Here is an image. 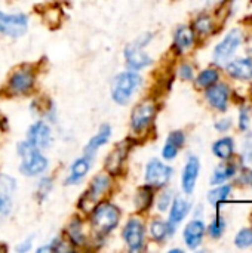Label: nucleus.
<instances>
[{
	"label": "nucleus",
	"mask_w": 252,
	"mask_h": 253,
	"mask_svg": "<svg viewBox=\"0 0 252 253\" xmlns=\"http://www.w3.org/2000/svg\"><path fill=\"white\" fill-rule=\"evenodd\" d=\"M19 157H21V165H19V172L25 176H39L46 172L49 162L48 159L42 154V150L33 147L27 139L21 141L16 148Z\"/></svg>",
	"instance_id": "1"
},
{
	"label": "nucleus",
	"mask_w": 252,
	"mask_h": 253,
	"mask_svg": "<svg viewBox=\"0 0 252 253\" xmlns=\"http://www.w3.org/2000/svg\"><path fill=\"white\" fill-rule=\"evenodd\" d=\"M120 209L117 206H114L113 203L104 202L97 205L92 209V215H91V224L94 231L98 236H108L113 230L117 228L119 222H120Z\"/></svg>",
	"instance_id": "2"
},
{
	"label": "nucleus",
	"mask_w": 252,
	"mask_h": 253,
	"mask_svg": "<svg viewBox=\"0 0 252 253\" xmlns=\"http://www.w3.org/2000/svg\"><path fill=\"white\" fill-rule=\"evenodd\" d=\"M141 83H143L141 76L134 70L116 74L111 82L113 101L119 105H126L132 99V96L135 95V92L138 90Z\"/></svg>",
	"instance_id": "3"
},
{
	"label": "nucleus",
	"mask_w": 252,
	"mask_h": 253,
	"mask_svg": "<svg viewBox=\"0 0 252 253\" xmlns=\"http://www.w3.org/2000/svg\"><path fill=\"white\" fill-rule=\"evenodd\" d=\"M111 185V178L105 173H101L98 176H95L88 188V191L85 193V196L80 199V209H83L85 212L92 211L97 206V202L104 196V193L110 188Z\"/></svg>",
	"instance_id": "4"
},
{
	"label": "nucleus",
	"mask_w": 252,
	"mask_h": 253,
	"mask_svg": "<svg viewBox=\"0 0 252 253\" xmlns=\"http://www.w3.org/2000/svg\"><path fill=\"white\" fill-rule=\"evenodd\" d=\"M172 173H174V170L171 166L165 165L159 159H151L146 166L144 179H146L147 185H150L153 188H162V187L168 185V182L172 178Z\"/></svg>",
	"instance_id": "5"
},
{
	"label": "nucleus",
	"mask_w": 252,
	"mask_h": 253,
	"mask_svg": "<svg viewBox=\"0 0 252 253\" xmlns=\"http://www.w3.org/2000/svg\"><path fill=\"white\" fill-rule=\"evenodd\" d=\"M241 43H242V31L239 28L230 30L226 34V37L215 46V49H214V61L218 65L226 64L233 56V53L241 46Z\"/></svg>",
	"instance_id": "6"
},
{
	"label": "nucleus",
	"mask_w": 252,
	"mask_h": 253,
	"mask_svg": "<svg viewBox=\"0 0 252 253\" xmlns=\"http://www.w3.org/2000/svg\"><path fill=\"white\" fill-rule=\"evenodd\" d=\"M28 28L25 13H7L0 10V34L7 37H21Z\"/></svg>",
	"instance_id": "7"
},
{
	"label": "nucleus",
	"mask_w": 252,
	"mask_h": 253,
	"mask_svg": "<svg viewBox=\"0 0 252 253\" xmlns=\"http://www.w3.org/2000/svg\"><path fill=\"white\" fill-rule=\"evenodd\" d=\"M34 86V71L31 67L24 65L12 73L7 80V90L12 95H25Z\"/></svg>",
	"instance_id": "8"
},
{
	"label": "nucleus",
	"mask_w": 252,
	"mask_h": 253,
	"mask_svg": "<svg viewBox=\"0 0 252 253\" xmlns=\"http://www.w3.org/2000/svg\"><path fill=\"white\" fill-rule=\"evenodd\" d=\"M122 237L131 252H140L144 248L146 240V228L143 221L138 218H131L123 227Z\"/></svg>",
	"instance_id": "9"
},
{
	"label": "nucleus",
	"mask_w": 252,
	"mask_h": 253,
	"mask_svg": "<svg viewBox=\"0 0 252 253\" xmlns=\"http://www.w3.org/2000/svg\"><path fill=\"white\" fill-rule=\"evenodd\" d=\"M156 104L151 101L140 102L131 113V127L134 132L140 133L146 130L156 117Z\"/></svg>",
	"instance_id": "10"
},
{
	"label": "nucleus",
	"mask_w": 252,
	"mask_h": 253,
	"mask_svg": "<svg viewBox=\"0 0 252 253\" xmlns=\"http://www.w3.org/2000/svg\"><path fill=\"white\" fill-rule=\"evenodd\" d=\"M15 191L16 181L7 175H0V222L7 218L13 209Z\"/></svg>",
	"instance_id": "11"
},
{
	"label": "nucleus",
	"mask_w": 252,
	"mask_h": 253,
	"mask_svg": "<svg viewBox=\"0 0 252 253\" xmlns=\"http://www.w3.org/2000/svg\"><path fill=\"white\" fill-rule=\"evenodd\" d=\"M27 141L39 148V150H46L50 147L52 144V130H50V126L43 122V120H39L36 123H33L28 130H27Z\"/></svg>",
	"instance_id": "12"
},
{
	"label": "nucleus",
	"mask_w": 252,
	"mask_h": 253,
	"mask_svg": "<svg viewBox=\"0 0 252 253\" xmlns=\"http://www.w3.org/2000/svg\"><path fill=\"white\" fill-rule=\"evenodd\" d=\"M144 49L146 47L140 46L135 40L125 47V61H126L129 70L140 71L143 68H147L153 62V59L147 55V52Z\"/></svg>",
	"instance_id": "13"
},
{
	"label": "nucleus",
	"mask_w": 252,
	"mask_h": 253,
	"mask_svg": "<svg viewBox=\"0 0 252 253\" xmlns=\"http://www.w3.org/2000/svg\"><path fill=\"white\" fill-rule=\"evenodd\" d=\"M199 170H201L199 159L195 157V156H190L186 166H184L183 175H181V187H183V191L186 194H192L195 191L196 181H198V176H199Z\"/></svg>",
	"instance_id": "14"
},
{
	"label": "nucleus",
	"mask_w": 252,
	"mask_h": 253,
	"mask_svg": "<svg viewBox=\"0 0 252 253\" xmlns=\"http://www.w3.org/2000/svg\"><path fill=\"white\" fill-rule=\"evenodd\" d=\"M208 102L218 111H226L229 104V87L224 83H214L212 86L206 87L205 93Z\"/></svg>",
	"instance_id": "15"
},
{
	"label": "nucleus",
	"mask_w": 252,
	"mask_h": 253,
	"mask_svg": "<svg viewBox=\"0 0 252 253\" xmlns=\"http://www.w3.org/2000/svg\"><path fill=\"white\" fill-rule=\"evenodd\" d=\"M91 163H92V159H89L86 156H82V157L76 159L70 166L68 175L65 178V185H77V184H80L85 179V176L88 175V172L91 169Z\"/></svg>",
	"instance_id": "16"
},
{
	"label": "nucleus",
	"mask_w": 252,
	"mask_h": 253,
	"mask_svg": "<svg viewBox=\"0 0 252 253\" xmlns=\"http://www.w3.org/2000/svg\"><path fill=\"white\" fill-rule=\"evenodd\" d=\"M205 224L201 219H193L190 221L186 228H184V242L189 249H198L203 240L205 236Z\"/></svg>",
	"instance_id": "17"
},
{
	"label": "nucleus",
	"mask_w": 252,
	"mask_h": 253,
	"mask_svg": "<svg viewBox=\"0 0 252 253\" xmlns=\"http://www.w3.org/2000/svg\"><path fill=\"white\" fill-rule=\"evenodd\" d=\"M111 138V126L110 125H102L100 127V130L89 139V142L85 145V150H83V156L89 157V159H94V156L98 153V150L101 147H104Z\"/></svg>",
	"instance_id": "18"
},
{
	"label": "nucleus",
	"mask_w": 252,
	"mask_h": 253,
	"mask_svg": "<svg viewBox=\"0 0 252 253\" xmlns=\"http://www.w3.org/2000/svg\"><path fill=\"white\" fill-rule=\"evenodd\" d=\"M227 73L238 80H251L252 79V59L239 58L230 62H226Z\"/></svg>",
	"instance_id": "19"
},
{
	"label": "nucleus",
	"mask_w": 252,
	"mask_h": 253,
	"mask_svg": "<svg viewBox=\"0 0 252 253\" xmlns=\"http://www.w3.org/2000/svg\"><path fill=\"white\" fill-rule=\"evenodd\" d=\"M128 151H129V142L128 141H123L122 144H117L116 148L107 156V160H105V169L107 172L110 173H117L120 172V168L128 156Z\"/></svg>",
	"instance_id": "20"
},
{
	"label": "nucleus",
	"mask_w": 252,
	"mask_h": 253,
	"mask_svg": "<svg viewBox=\"0 0 252 253\" xmlns=\"http://www.w3.org/2000/svg\"><path fill=\"white\" fill-rule=\"evenodd\" d=\"M171 212H169V219H168V222H169V225L171 227H177L178 224H181L183 222V219L189 215V212H190V209H192V205H190V202H187L186 199H183V197H175L174 200H172V203H171Z\"/></svg>",
	"instance_id": "21"
},
{
	"label": "nucleus",
	"mask_w": 252,
	"mask_h": 253,
	"mask_svg": "<svg viewBox=\"0 0 252 253\" xmlns=\"http://www.w3.org/2000/svg\"><path fill=\"white\" fill-rule=\"evenodd\" d=\"M193 43H195V31L187 25L178 27L174 34V49L177 50V53L187 52L193 46Z\"/></svg>",
	"instance_id": "22"
},
{
	"label": "nucleus",
	"mask_w": 252,
	"mask_h": 253,
	"mask_svg": "<svg viewBox=\"0 0 252 253\" xmlns=\"http://www.w3.org/2000/svg\"><path fill=\"white\" fill-rule=\"evenodd\" d=\"M175 233V228L169 225V222H163L160 219H156L150 224V236L154 242H165L168 237H171Z\"/></svg>",
	"instance_id": "23"
},
{
	"label": "nucleus",
	"mask_w": 252,
	"mask_h": 253,
	"mask_svg": "<svg viewBox=\"0 0 252 253\" xmlns=\"http://www.w3.org/2000/svg\"><path fill=\"white\" fill-rule=\"evenodd\" d=\"M212 153L221 159V160H230L233 153H235V141L233 138L230 136H226V138H221L218 139L214 145H212Z\"/></svg>",
	"instance_id": "24"
},
{
	"label": "nucleus",
	"mask_w": 252,
	"mask_h": 253,
	"mask_svg": "<svg viewBox=\"0 0 252 253\" xmlns=\"http://www.w3.org/2000/svg\"><path fill=\"white\" fill-rule=\"evenodd\" d=\"M67 236L70 243L74 246H83L86 243V236L83 233V222L79 218H74L67 227Z\"/></svg>",
	"instance_id": "25"
},
{
	"label": "nucleus",
	"mask_w": 252,
	"mask_h": 253,
	"mask_svg": "<svg viewBox=\"0 0 252 253\" xmlns=\"http://www.w3.org/2000/svg\"><path fill=\"white\" fill-rule=\"evenodd\" d=\"M236 175V166L232 163H224L215 168L212 178H211V184L212 185H220L223 182H226L227 179L233 178Z\"/></svg>",
	"instance_id": "26"
},
{
	"label": "nucleus",
	"mask_w": 252,
	"mask_h": 253,
	"mask_svg": "<svg viewBox=\"0 0 252 253\" xmlns=\"http://www.w3.org/2000/svg\"><path fill=\"white\" fill-rule=\"evenodd\" d=\"M153 200H154L153 187L146 185V187L138 190V193L135 196V206H137L138 211H147L151 206Z\"/></svg>",
	"instance_id": "27"
},
{
	"label": "nucleus",
	"mask_w": 252,
	"mask_h": 253,
	"mask_svg": "<svg viewBox=\"0 0 252 253\" xmlns=\"http://www.w3.org/2000/svg\"><path fill=\"white\" fill-rule=\"evenodd\" d=\"M220 79V74L215 68H206L203 71L199 73V76L196 77V86L206 89L209 86H212L214 83H217Z\"/></svg>",
	"instance_id": "28"
},
{
	"label": "nucleus",
	"mask_w": 252,
	"mask_h": 253,
	"mask_svg": "<svg viewBox=\"0 0 252 253\" xmlns=\"http://www.w3.org/2000/svg\"><path fill=\"white\" fill-rule=\"evenodd\" d=\"M230 193H232V187L230 185H221L220 184L218 188H215V190H212V191L208 193V202L212 206L218 208L220 203H223V202H226L229 199Z\"/></svg>",
	"instance_id": "29"
},
{
	"label": "nucleus",
	"mask_w": 252,
	"mask_h": 253,
	"mask_svg": "<svg viewBox=\"0 0 252 253\" xmlns=\"http://www.w3.org/2000/svg\"><path fill=\"white\" fill-rule=\"evenodd\" d=\"M52 187H53V179H52V178H49V176L42 178V179L37 182V187H36V196H37V199H39L40 202L45 200V199L48 197V194L50 193Z\"/></svg>",
	"instance_id": "30"
},
{
	"label": "nucleus",
	"mask_w": 252,
	"mask_h": 253,
	"mask_svg": "<svg viewBox=\"0 0 252 253\" xmlns=\"http://www.w3.org/2000/svg\"><path fill=\"white\" fill-rule=\"evenodd\" d=\"M235 245L239 249H248L252 246V230L251 228H244L241 230L236 237H235Z\"/></svg>",
	"instance_id": "31"
},
{
	"label": "nucleus",
	"mask_w": 252,
	"mask_h": 253,
	"mask_svg": "<svg viewBox=\"0 0 252 253\" xmlns=\"http://www.w3.org/2000/svg\"><path fill=\"white\" fill-rule=\"evenodd\" d=\"M226 230V221L223 216H215V219L209 224V228H208V233L212 239H220L223 236Z\"/></svg>",
	"instance_id": "32"
},
{
	"label": "nucleus",
	"mask_w": 252,
	"mask_h": 253,
	"mask_svg": "<svg viewBox=\"0 0 252 253\" xmlns=\"http://www.w3.org/2000/svg\"><path fill=\"white\" fill-rule=\"evenodd\" d=\"M195 28L199 34H209L214 28L212 19L208 15H201L196 21H195Z\"/></svg>",
	"instance_id": "33"
},
{
	"label": "nucleus",
	"mask_w": 252,
	"mask_h": 253,
	"mask_svg": "<svg viewBox=\"0 0 252 253\" xmlns=\"http://www.w3.org/2000/svg\"><path fill=\"white\" fill-rule=\"evenodd\" d=\"M172 200H174V199H172V191L166 190V191L160 193L159 197H157V209H159L160 212L168 211V208L171 206Z\"/></svg>",
	"instance_id": "34"
},
{
	"label": "nucleus",
	"mask_w": 252,
	"mask_h": 253,
	"mask_svg": "<svg viewBox=\"0 0 252 253\" xmlns=\"http://www.w3.org/2000/svg\"><path fill=\"white\" fill-rule=\"evenodd\" d=\"M180 150H181L180 147H177L175 144L166 141L165 145H163V150H162V156H163L165 160H174L177 157V154H178Z\"/></svg>",
	"instance_id": "35"
},
{
	"label": "nucleus",
	"mask_w": 252,
	"mask_h": 253,
	"mask_svg": "<svg viewBox=\"0 0 252 253\" xmlns=\"http://www.w3.org/2000/svg\"><path fill=\"white\" fill-rule=\"evenodd\" d=\"M244 162L247 165L252 163V133H248L244 141Z\"/></svg>",
	"instance_id": "36"
},
{
	"label": "nucleus",
	"mask_w": 252,
	"mask_h": 253,
	"mask_svg": "<svg viewBox=\"0 0 252 253\" xmlns=\"http://www.w3.org/2000/svg\"><path fill=\"white\" fill-rule=\"evenodd\" d=\"M250 119H251V113H250V107H242L241 114H239V127L241 130H247L250 126Z\"/></svg>",
	"instance_id": "37"
},
{
	"label": "nucleus",
	"mask_w": 252,
	"mask_h": 253,
	"mask_svg": "<svg viewBox=\"0 0 252 253\" xmlns=\"http://www.w3.org/2000/svg\"><path fill=\"white\" fill-rule=\"evenodd\" d=\"M178 76L183 79V80H192L195 77V73H193V67L190 64H183L178 70Z\"/></svg>",
	"instance_id": "38"
},
{
	"label": "nucleus",
	"mask_w": 252,
	"mask_h": 253,
	"mask_svg": "<svg viewBox=\"0 0 252 253\" xmlns=\"http://www.w3.org/2000/svg\"><path fill=\"white\" fill-rule=\"evenodd\" d=\"M230 127H232V120L230 119H223V120H218L215 123V129L220 130V132H227Z\"/></svg>",
	"instance_id": "39"
},
{
	"label": "nucleus",
	"mask_w": 252,
	"mask_h": 253,
	"mask_svg": "<svg viewBox=\"0 0 252 253\" xmlns=\"http://www.w3.org/2000/svg\"><path fill=\"white\" fill-rule=\"evenodd\" d=\"M31 243H33V242H31V237H30V239L24 240L21 245H18V246H16V251H18V252H27V251H30Z\"/></svg>",
	"instance_id": "40"
},
{
	"label": "nucleus",
	"mask_w": 252,
	"mask_h": 253,
	"mask_svg": "<svg viewBox=\"0 0 252 253\" xmlns=\"http://www.w3.org/2000/svg\"><path fill=\"white\" fill-rule=\"evenodd\" d=\"M218 0H193V4L198 6V7H208V6H212Z\"/></svg>",
	"instance_id": "41"
},
{
	"label": "nucleus",
	"mask_w": 252,
	"mask_h": 253,
	"mask_svg": "<svg viewBox=\"0 0 252 253\" xmlns=\"http://www.w3.org/2000/svg\"><path fill=\"white\" fill-rule=\"evenodd\" d=\"M0 135H1V122H0Z\"/></svg>",
	"instance_id": "42"
},
{
	"label": "nucleus",
	"mask_w": 252,
	"mask_h": 253,
	"mask_svg": "<svg viewBox=\"0 0 252 253\" xmlns=\"http://www.w3.org/2000/svg\"><path fill=\"white\" fill-rule=\"evenodd\" d=\"M250 181H251V182H252V172H251V176H250Z\"/></svg>",
	"instance_id": "43"
},
{
	"label": "nucleus",
	"mask_w": 252,
	"mask_h": 253,
	"mask_svg": "<svg viewBox=\"0 0 252 253\" xmlns=\"http://www.w3.org/2000/svg\"><path fill=\"white\" fill-rule=\"evenodd\" d=\"M251 43H252V40H251Z\"/></svg>",
	"instance_id": "44"
}]
</instances>
